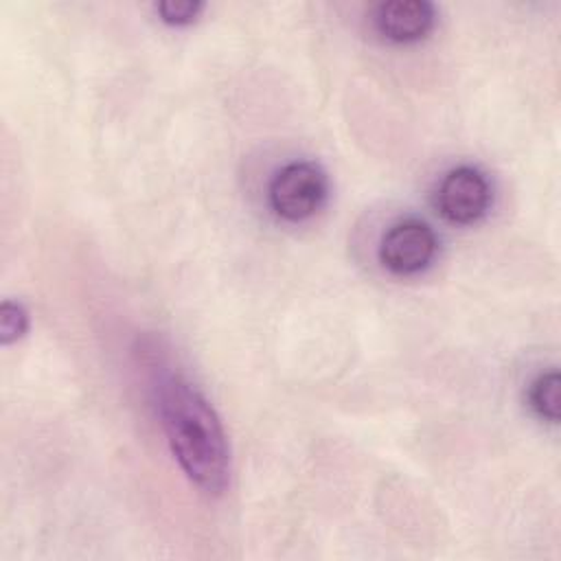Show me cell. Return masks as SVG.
Segmentation results:
<instances>
[{"label":"cell","instance_id":"6da1fadb","mask_svg":"<svg viewBox=\"0 0 561 561\" xmlns=\"http://www.w3.org/2000/svg\"><path fill=\"white\" fill-rule=\"evenodd\" d=\"M160 423L184 476L206 495L230 484V447L208 399L182 375H164L156 386Z\"/></svg>","mask_w":561,"mask_h":561},{"label":"cell","instance_id":"7a4b0ae2","mask_svg":"<svg viewBox=\"0 0 561 561\" xmlns=\"http://www.w3.org/2000/svg\"><path fill=\"white\" fill-rule=\"evenodd\" d=\"M329 180L320 164L311 160H294L280 167L270 186L267 199L272 210L285 221L311 219L327 202Z\"/></svg>","mask_w":561,"mask_h":561},{"label":"cell","instance_id":"3957f363","mask_svg":"<svg viewBox=\"0 0 561 561\" xmlns=\"http://www.w3.org/2000/svg\"><path fill=\"white\" fill-rule=\"evenodd\" d=\"M438 252V237L421 219H399L381 237L379 261L397 276H412L427 270Z\"/></svg>","mask_w":561,"mask_h":561},{"label":"cell","instance_id":"277c9868","mask_svg":"<svg viewBox=\"0 0 561 561\" xmlns=\"http://www.w3.org/2000/svg\"><path fill=\"white\" fill-rule=\"evenodd\" d=\"M491 197L486 175L471 164H460L449 169L438 182L436 208L447 221L469 226L489 213Z\"/></svg>","mask_w":561,"mask_h":561},{"label":"cell","instance_id":"5b68a950","mask_svg":"<svg viewBox=\"0 0 561 561\" xmlns=\"http://www.w3.org/2000/svg\"><path fill=\"white\" fill-rule=\"evenodd\" d=\"M436 24V9L427 0H392L377 7L375 26L394 44L423 39Z\"/></svg>","mask_w":561,"mask_h":561},{"label":"cell","instance_id":"8992f818","mask_svg":"<svg viewBox=\"0 0 561 561\" xmlns=\"http://www.w3.org/2000/svg\"><path fill=\"white\" fill-rule=\"evenodd\" d=\"M528 405L541 421L552 425L559 421V373L554 368L539 373L530 381Z\"/></svg>","mask_w":561,"mask_h":561},{"label":"cell","instance_id":"52a82bcc","mask_svg":"<svg viewBox=\"0 0 561 561\" xmlns=\"http://www.w3.org/2000/svg\"><path fill=\"white\" fill-rule=\"evenodd\" d=\"M28 331V313L22 302L4 300L0 305V342L13 344Z\"/></svg>","mask_w":561,"mask_h":561},{"label":"cell","instance_id":"ba28073f","mask_svg":"<svg viewBox=\"0 0 561 561\" xmlns=\"http://www.w3.org/2000/svg\"><path fill=\"white\" fill-rule=\"evenodd\" d=\"M204 11V2L197 0H162L156 4V13L164 24L171 26H186L197 20Z\"/></svg>","mask_w":561,"mask_h":561}]
</instances>
